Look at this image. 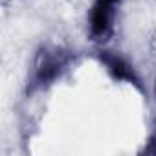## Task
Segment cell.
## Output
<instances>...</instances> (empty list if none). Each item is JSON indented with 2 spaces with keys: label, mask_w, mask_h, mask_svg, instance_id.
Here are the masks:
<instances>
[{
  "label": "cell",
  "mask_w": 156,
  "mask_h": 156,
  "mask_svg": "<svg viewBox=\"0 0 156 156\" xmlns=\"http://www.w3.org/2000/svg\"><path fill=\"white\" fill-rule=\"evenodd\" d=\"M154 96H156V79H154Z\"/></svg>",
  "instance_id": "8992f818"
},
{
  "label": "cell",
  "mask_w": 156,
  "mask_h": 156,
  "mask_svg": "<svg viewBox=\"0 0 156 156\" xmlns=\"http://www.w3.org/2000/svg\"><path fill=\"white\" fill-rule=\"evenodd\" d=\"M96 59L107 70L110 79H114L116 83L130 85L140 94L145 92V87H143V81H141L138 70L123 53L114 51V50H107V48H99V50H96Z\"/></svg>",
  "instance_id": "7a4b0ae2"
},
{
  "label": "cell",
  "mask_w": 156,
  "mask_h": 156,
  "mask_svg": "<svg viewBox=\"0 0 156 156\" xmlns=\"http://www.w3.org/2000/svg\"><path fill=\"white\" fill-rule=\"evenodd\" d=\"M114 17H116V8L99 2L92 6L88 15V33L94 42L105 44L114 35Z\"/></svg>",
  "instance_id": "3957f363"
},
{
  "label": "cell",
  "mask_w": 156,
  "mask_h": 156,
  "mask_svg": "<svg viewBox=\"0 0 156 156\" xmlns=\"http://www.w3.org/2000/svg\"><path fill=\"white\" fill-rule=\"evenodd\" d=\"M96 2L105 4V6H112V8H116V6L119 4V0H96Z\"/></svg>",
  "instance_id": "5b68a950"
},
{
  "label": "cell",
  "mask_w": 156,
  "mask_h": 156,
  "mask_svg": "<svg viewBox=\"0 0 156 156\" xmlns=\"http://www.w3.org/2000/svg\"><path fill=\"white\" fill-rule=\"evenodd\" d=\"M72 62H73V55L66 48L53 46V44H42L35 51V57L31 61L26 92L37 94L42 90H48L70 70Z\"/></svg>",
  "instance_id": "6da1fadb"
},
{
  "label": "cell",
  "mask_w": 156,
  "mask_h": 156,
  "mask_svg": "<svg viewBox=\"0 0 156 156\" xmlns=\"http://www.w3.org/2000/svg\"><path fill=\"white\" fill-rule=\"evenodd\" d=\"M140 154H156V129L151 132V136L145 141V147L140 151Z\"/></svg>",
  "instance_id": "277c9868"
}]
</instances>
